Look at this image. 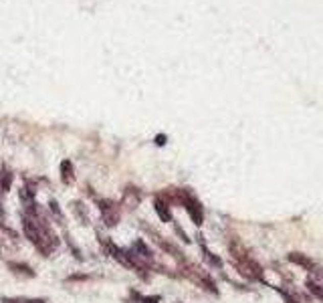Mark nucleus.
Here are the masks:
<instances>
[{"mask_svg": "<svg viewBox=\"0 0 323 303\" xmlns=\"http://www.w3.org/2000/svg\"><path fill=\"white\" fill-rule=\"evenodd\" d=\"M97 208H99V215H101V222L105 226H116L121 220V208L120 202L116 200H109V198H99L97 200Z\"/></svg>", "mask_w": 323, "mask_h": 303, "instance_id": "nucleus-1", "label": "nucleus"}, {"mask_svg": "<svg viewBox=\"0 0 323 303\" xmlns=\"http://www.w3.org/2000/svg\"><path fill=\"white\" fill-rule=\"evenodd\" d=\"M235 267L239 269V273L244 275L246 279H252V281L263 279V267L252 259V257H246V259H242V261H235Z\"/></svg>", "mask_w": 323, "mask_h": 303, "instance_id": "nucleus-2", "label": "nucleus"}, {"mask_svg": "<svg viewBox=\"0 0 323 303\" xmlns=\"http://www.w3.org/2000/svg\"><path fill=\"white\" fill-rule=\"evenodd\" d=\"M154 211L161 222H172V204L161 194H156V198H154Z\"/></svg>", "mask_w": 323, "mask_h": 303, "instance_id": "nucleus-3", "label": "nucleus"}, {"mask_svg": "<svg viewBox=\"0 0 323 303\" xmlns=\"http://www.w3.org/2000/svg\"><path fill=\"white\" fill-rule=\"evenodd\" d=\"M140 202H142V192H140L137 188H133V186H127V188L123 190V198H121V208L125 206V208L133 211L135 206H140Z\"/></svg>", "mask_w": 323, "mask_h": 303, "instance_id": "nucleus-4", "label": "nucleus"}, {"mask_svg": "<svg viewBox=\"0 0 323 303\" xmlns=\"http://www.w3.org/2000/svg\"><path fill=\"white\" fill-rule=\"evenodd\" d=\"M129 249H131V251H133V253H135V255H137L142 261H146V263H152V265H154V251L146 245V241H144V239H137V241H135Z\"/></svg>", "mask_w": 323, "mask_h": 303, "instance_id": "nucleus-5", "label": "nucleus"}, {"mask_svg": "<svg viewBox=\"0 0 323 303\" xmlns=\"http://www.w3.org/2000/svg\"><path fill=\"white\" fill-rule=\"evenodd\" d=\"M8 269H10L14 275H18V277H27V279H33V277L37 275V273L33 271L31 265L20 263V261H10V263H8Z\"/></svg>", "mask_w": 323, "mask_h": 303, "instance_id": "nucleus-6", "label": "nucleus"}, {"mask_svg": "<svg viewBox=\"0 0 323 303\" xmlns=\"http://www.w3.org/2000/svg\"><path fill=\"white\" fill-rule=\"evenodd\" d=\"M59 172H61V182L65 186H71L75 182V168H73L71 160H63L59 166Z\"/></svg>", "mask_w": 323, "mask_h": 303, "instance_id": "nucleus-7", "label": "nucleus"}, {"mask_svg": "<svg viewBox=\"0 0 323 303\" xmlns=\"http://www.w3.org/2000/svg\"><path fill=\"white\" fill-rule=\"evenodd\" d=\"M71 213H73V217L77 218L81 224H89V208L85 206V202L73 200L71 202Z\"/></svg>", "mask_w": 323, "mask_h": 303, "instance_id": "nucleus-8", "label": "nucleus"}, {"mask_svg": "<svg viewBox=\"0 0 323 303\" xmlns=\"http://www.w3.org/2000/svg\"><path fill=\"white\" fill-rule=\"evenodd\" d=\"M287 259L291 261V263H295V265H299V267H303V269H307V271L315 269V263L309 259L307 255H303V253H289Z\"/></svg>", "mask_w": 323, "mask_h": 303, "instance_id": "nucleus-9", "label": "nucleus"}, {"mask_svg": "<svg viewBox=\"0 0 323 303\" xmlns=\"http://www.w3.org/2000/svg\"><path fill=\"white\" fill-rule=\"evenodd\" d=\"M49 211H51V215H53V218L61 224V226H65V215H63V211L59 208V204L55 202V200H51L49 202Z\"/></svg>", "mask_w": 323, "mask_h": 303, "instance_id": "nucleus-10", "label": "nucleus"}, {"mask_svg": "<svg viewBox=\"0 0 323 303\" xmlns=\"http://www.w3.org/2000/svg\"><path fill=\"white\" fill-rule=\"evenodd\" d=\"M305 287H307V291H311V293H313L319 301H323V287L319 285V283H315V281H311V279H309V281L305 283Z\"/></svg>", "mask_w": 323, "mask_h": 303, "instance_id": "nucleus-11", "label": "nucleus"}, {"mask_svg": "<svg viewBox=\"0 0 323 303\" xmlns=\"http://www.w3.org/2000/svg\"><path fill=\"white\" fill-rule=\"evenodd\" d=\"M200 245H202V253H204V257H206V261H208V263H210L212 267H218V269H220V267H222V261L218 259V257H216L214 253H210V251H208V249L204 247V243H200Z\"/></svg>", "mask_w": 323, "mask_h": 303, "instance_id": "nucleus-12", "label": "nucleus"}, {"mask_svg": "<svg viewBox=\"0 0 323 303\" xmlns=\"http://www.w3.org/2000/svg\"><path fill=\"white\" fill-rule=\"evenodd\" d=\"M10 303H44V299H33V297H14L8 299Z\"/></svg>", "mask_w": 323, "mask_h": 303, "instance_id": "nucleus-13", "label": "nucleus"}, {"mask_svg": "<svg viewBox=\"0 0 323 303\" xmlns=\"http://www.w3.org/2000/svg\"><path fill=\"white\" fill-rule=\"evenodd\" d=\"M172 222H174V220H172ZM174 230H176V235L180 237V241H182V243H190V239H188V235H186V232L182 230V226H178L176 222H174Z\"/></svg>", "mask_w": 323, "mask_h": 303, "instance_id": "nucleus-14", "label": "nucleus"}, {"mask_svg": "<svg viewBox=\"0 0 323 303\" xmlns=\"http://www.w3.org/2000/svg\"><path fill=\"white\" fill-rule=\"evenodd\" d=\"M160 301H161L160 295H148V297H142L140 303H160Z\"/></svg>", "mask_w": 323, "mask_h": 303, "instance_id": "nucleus-15", "label": "nucleus"}, {"mask_svg": "<svg viewBox=\"0 0 323 303\" xmlns=\"http://www.w3.org/2000/svg\"><path fill=\"white\" fill-rule=\"evenodd\" d=\"M85 279H89V277H87V275H71L67 281L71 283V281H85Z\"/></svg>", "mask_w": 323, "mask_h": 303, "instance_id": "nucleus-16", "label": "nucleus"}, {"mask_svg": "<svg viewBox=\"0 0 323 303\" xmlns=\"http://www.w3.org/2000/svg\"><path fill=\"white\" fill-rule=\"evenodd\" d=\"M156 144H158V146H164V144H166V135H158V137H156Z\"/></svg>", "mask_w": 323, "mask_h": 303, "instance_id": "nucleus-17", "label": "nucleus"}]
</instances>
